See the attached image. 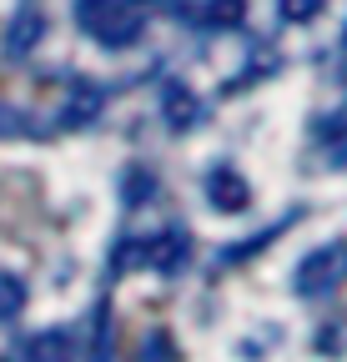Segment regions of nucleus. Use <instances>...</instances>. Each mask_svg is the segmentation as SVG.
Returning <instances> with one entry per match:
<instances>
[{
	"label": "nucleus",
	"mask_w": 347,
	"mask_h": 362,
	"mask_svg": "<svg viewBox=\"0 0 347 362\" xmlns=\"http://www.w3.org/2000/svg\"><path fill=\"white\" fill-rule=\"evenodd\" d=\"M76 21L91 40L111 45V51L141 40V30H146V16L136 0H76Z\"/></svg>",
	"instance_id": "nucleus-1"
},
{
	"label": "nucleus",
	"mask_w": 347,
	"mask_h": 362,
	"mask_svg": "<svg viewBox=\"0 0 347 362\" xmlns=\"http://www.w3.org/2000/svg\"><path fill=\"white\" fill-rule=\"evenodd\" d=\"M347 282V242H327V247H312L307 257L297 262L292 272V292L302 302H317V297H332L337 287Z\"/></svg>",
	"instance_id": "nucleus-2"
},
{
	"label": "nucleus",
	"mask_w": 347,
	"mask_h": 362,
	"mask_svg": "<svg viewBox=\"0 0 347 362\" xmlns=\"http://www.w3.org/2000/svg\"><path fill=\"white\" fill-rule=\"evenodd\" d=\"M201 192H206V206L222 211V216H237V211L252 206V187H247V176L237 166H211L201 176Z\"/></svg>",
	"instance_id": "nucleus-3"
},
{
	"label": "nucleus",
	"mask_w": 347,
	"mask_h": 362,
	"mask_svg": "<svg viewBox=\"0 0 347 362\" xmlns=\"http://www.w3.org/2000/svg\"><path fill=\"white\" fill-rule=\"evenodd\" d=\"M161 116H166V126H171V131H192V126L206 116V101L196 96L192 86L166 81V86H161Z\"/></svg>",
	"instance_id": "nucleus-4"
},
{
	"label": "nucleus",
	"mask_w": 347,
	"mask_h": 362,
	"mask_svg": "<svg viewBox=\"0 0 347 362\" xmlns=\"http://www.w3.org/2000/svg\"><path fill=\"white\" fill-rule=\"evenodd\" d=\"M40 40H46V16L30 11V6H25V11H16V16H11V25H6V56H16V61H20V56H30V51H35Z\"/></svg>",
	"instance_id": "nucleus-5"
},
{
	"label": "nucleus",
	"mask_w": 347,
	"mask_h": 362,
	"mask_svg": "<svg viewBox=\"0 0 347 362\" xmlns=\"http://www.w3.org/2000/svg\"><path fill=\"white\" fill-rule=\"evenodd\" d=\"M141 252H146V262L156 267V272H182L187 267V232H182V226H171V232H161L156 242H136Z\"/></svg>",
	"instance_id": "nucleus-6"
},
{
	"label": "nucleus",
	"mask_w": 347,
	"mask_h": 362,
	"mask_svg": "<svg viewBox=\"0 0 347 362\" xmlns=\"http://www.w3.org/2000/svg\"><path fill=\"white\" fill-rule=\"evenodd\" d=\"M66 357H71V337H66L61 327L30 332V337L20 342V362H66Z\"/></svg>",
	"instance_id": "nucleus-7"
},
{
	"label": "nucleus",
	"mask_w": 347,
	"mask_h": 362,
	"mask_svg": "<svg viewBox=\"0 0 347 362\" xmlns=\"http://www.w3.org/2000/svg\"><path fill=\"white\" fill-rule=\"evenodd\" d=\"M322 156L327 166H347V106L322 121Z\"/></svg>",
	"instance_id": "nucleus-8"
},
{
	"label": "nucleus",
	"mask_w": 347,
	"mask_h": 362,
	"mask_svg": "<svg viewBox=\"0 0 347 362\" xmlns=\"http://www.w3.org/2000/svg\"><path fill=\"white\" fill-rule=\"evenodd\" d=\"M277 11H282V21H292V25H307V21H317V16L327 11V0H277Z\"/></svg>",
	"instance_id": "nucleus-9"
},
{
	"label": "nucleus",
	"mask_w": 347,
	"mask_h": 362,
	"mask_svg": "<svg viewBox=\"0 0 347 362\" xmlns=\"http://www.w3.org/2000/svg\"><path fill=\"white\" fill-rule=\"evenodd\" d=\"M101 111V90H76V101H71V111L61 116V126H81V121H91Z\"/></svg>",
	"instance_id": "nucleus-10"
},
{
	"label": "nucleus",
	"mask_w": 347,
	"mask_h": 362,
	"mask_svg": "<svg viewBox=\"0 0 347 362\" xmlns=\"http://www.w3.org/2000/svg\"><path fill=\"white\" fill-rule=\"evenodd\" d=\"M136 362H177V347H171V337H166V332H146V342H141Z\"/></svg>",
	"instance_id": "nucleus-11"
},
{
	"label": "nucleus",
	"mask_w": 347,
	"mask_h": 362,
	"mask_svg": "<svg viewBox=\"0 0 347 362\" xmlns=\"http://www.w3.org/2000/svg\"><path fill=\"white\" fill-rule=\"evenodd\" d=\"M25 307V282L20 277H0V317H16Z\"/></svg>",
	"instance_id": "nucleus-12"
},
{
	"label": "nucleus",
	"mask_w": 347,
	"mask_h": 362,
	"mask_svg": "<svg viewBox=\"0 0 347 362\" xmlns=\"http://www.w3.org/2000/svg\"><path fill=\"white\" fill-rule=\"evenodd\" d=\"M206 16L211 25H237L247 16V0H206Z\"/></svg>",
	"instance_id": "nucleus-13"
},
{
	"label": "nucleus",
	"mask_w": 347,
	"mask_h": 362,
	"mask_svg": "<svg viewBox=\"0 0 347 362\" xmlns=\"http://www.w3.org/2000/svg\"><path fill=\"white\" fill-rule=\"evenodd\" d=\"M126 176H131V181H121V197L131 202V206H136V202H146V197L156 192V181H151V171H126Z\"/></svg>",
	"instance_id": "nucleus-14"
},
{
	"label": "nucleus",
	"mask_w": 347,
	"mask_h": 362,
	"mask_svg": "<svg viewBox=\"0 0 347 362\" xmlns=\"http://www.w3.org/2000/svg\"><path fill=\"white\" fill-rule=\"evenodd\" d=\"M96 362H111V312L101 307V327H96Z\"/></svg>",
	"instance_id": "nucleus-15"
},
{
	"label": "nucleus",
	"mask_w": 347,
	"mask_h": 362,
	"mask_svg": "<svg viewBox=\"0 0 347 362\" xmlns=\"http://www.w3.org/2000/svg\"><path fill=\"white\" fill-rule=\"evenodd\" d=\"M342 51H347V30H342Z\"/></svg>",
	"instance_id": "nucleus-16"
}]
</instances>
